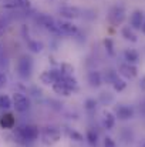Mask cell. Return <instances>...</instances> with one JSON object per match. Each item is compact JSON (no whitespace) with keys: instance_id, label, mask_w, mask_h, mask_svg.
I'll list each match as a JSON object with an SVG mask.
<instances>
[{"instance_id":"cell-23","label":"cell","mask_w":145,"mask_h":147,"mask_svg":"<svg viewBox=\"0 0 145 147\" xmlns=\"http://www.w3.org/2000/svg\"><path fill=\"white\" fill-rule=\"evenodd\" d=\"M112 87H114V90L115 92H122V90H125V87H127V82L125 80H122V79H117L114 83H112Z\"/></svg>"},{"instance_id":"cell-1","label":"cell","mask_w":145,"mask_h":147,"mask_svg":"<svg viewBox=\"0 0 145 147\" xmlns=\"http://www.w3.org/2000/svg\"><path fill=\"white\" fill-rule=\"evenodd\" d=\"M40 136V130L36 124H24L19 126L14 130V140L19 144H27L37 140Z\"/></svg>"},{"instance_id":"cell-10","label":"cell","mask_w":145,"mask_h":147,"mask_svg":"<svg viewBox=\"0 0 145 147\" xmlns=\"http://www.w3.org/2000/svg\"><path fill=\"white\" fill-rule=\"evenodd\" d=\"M14 124H16V119H14V116L11 113L6 111V113L0 114V126H1V129L11 130V129H14Z\"/></svg>"},{"instance_id":"cell-8","label":"cell","mask_w":145,"mask_h":147,"mask_svg":"<svg viewBox=\"0 0 145 147\" xmlns=\"http://www.w3.org/2000/svg\"><path fill=\"white\" fill-rule=\"evenodd\" d=\"M60 16L67 19V20H74V19H78L81 11L78 7H74V6H64V7H60L58 10Z\"/></svg>"},{"instance_id":"cell-28","label":"cell","mask_w":145,"mask_h":147,"mask_svg":"<svg viewBox=\"0 0 145 147\" xmlns=\"http://www.w3.org/2000/svg\"><path fill=\"white\" fill-rule=\"evenodd\" d=\"M104 47L105 50L108 51V54H111V56H114V43H112V40L110 39V37H105L104 39Z\"/></svg>"},{"instance_id":"cell-12","label":"cell","mask_w":145,"mask_h":147,"mask_svg":"<svg viewBox=\"0 0 145 147\" xmlns=\"http://www.w3.org/2000/svg\"><path fill=\"white\" fill-rule=\"evenodd\" d=\"M87 80H88V83H90L91 87L97 89V87H100L102 84V74L98 70H91V71H88Z\"/></svg>"},{"instance_id":"cell-20","label":"cell","mask_w":145,"mask_h":147,"mask_svg":"<svg viewBox=\"0 0 145 147\" xmlns=\"http://www.w3.org/2000/svg\"><path fill=\"white\" fill-rule=\"evenodd\" d=\"M121 33H122V36H124V39H127V40H130V42H137L138 39H137V34L132 32V29L130 27V26H125V27H122V30H121Z\"/></svg>"},{"instance_id":"cell-36","label":"cell","mask_w":145,"mask_h":147,"mask_svg":"<svg viewBox=\"0 0 145 147\" xmlns=\"http://www.w3.org/2000/svg\"><path fill=\"white\" fill-rule=\"evenodd\" d=\"M0 49H1V45H0Z\"/></svg>"},{"instance_id":"cell-7","label":"cell","mask_w":145,"mask_h":147,"mask_svg":"<svg viewBox=\"0 0 145 147\" xmlns=\"http://www.w3.org/2000/svg\"><path fill=\"white\" fill-rule=\"evenodd\" d=\"M61 139V131L55 127H46L43 130V140L46 144H54Z\"/></svg>"},{"instance_id":"cell-33","label":"cell","mask_w":145,"mask_h":147,"mask_svg":"<svg viewBox=\"0 0 145 147\" xmlns=\"http://www.w3.org/2000/svg\"><path fill=\"white\" fill-rule=\"evenodd\" d=\"M140 87H141L142 92H145V76H142L141 80H140Z\"/></svg>"},{"instance_id":"cell-18","label":"cell","mask_w":145,"mask_h":147,"mask_svg":"<svg viewBox=\"0 0 145 147\" xmlns=\"http://www.w3.org/2000/svg\"><path fill=\"white\" fill-rule=\"evenodd\" d=\"M124 57H125L127 63H130V64H134V63H137V61H138V59H140V54H138V51H135V50L127 49L125 51H124Z\"/></svg>"},{"instance_id":"cell-13","label":"cell","mask_w":145,"mask_h":147,"mask_svg":"<svg viewBox=\"0 0 145 147\" xmlns=\"http://www.w3.org/2000/svg\"><path fill=\"white\" fill-rule=\"evenodd\" d=\"M120 73H121L124 77H127V79H132V77H135V76H137L138 70H137V67H135L134 64L124 63V64H121V66H120Z\"/></svg>"},{"instance_id":"cell-31","label":"cell","mask_w":145,"mask_h":147,"mask_svg":"<svg viewBox=\"0 0 145 147\" xmlns=\"http://www.w3.org/2000/svg\"><path fill=\"white\" fill-rule=\"evenodd\" d=\"M3 7H7V9L17 7V4H16V0H6V1H3Z\"/></svg>"},{"instance_id":"cell-30","label":"cell","mask_w":145,"mask_h":147,"mask_svg":"<svg viewBox=\"0 0 145 147\" xmlns=\"http://www.w3.org/2000/svg\"><path fill=\"white\" fill-rule=\"evenodd\" d=\"M104 147H117V144L111 137H105L104 139Z\"/></svg>"},{"instance_id":"cell-34","label":"cell","mask_w":145,"mask_h":147,"mask_svg":"<svg viewBox=\"0 0 145 147\" xmlns=\"http://www.w3.org/2000/svg\"><path fill=\"white\" fill-rule=\"evenodd\" d=\"M3 32H4V23L0 20V34H3Z\"/></svg>"},{"instance_id":"cell-4","label":"cell","mask_w":145,"mask_h":147,"mask_svg":"<svg viewBox=\"0 0 145 147\" xmlns=\"http://www.w3.org/2000/svg\"><path fill=\"white\" fill-rule=\"evenodd\" d=\"M125 20V10H124V7H121V6H114V7H111V10H110V13H108V22L112 24V26H120V24H122V22Z\"/></svg>"},{"instance_id":"cell-19","label":"cell","mask_w":145,"mask_h":147,"mask_svg":"<svg viewBox=\"0 0 145 147\" xmlns=\"http://www.w3.org/2000/svg\"><path fill=\"white\" fill-rule=\"evenodd\" d=\"M86 140L88 142L90 146H97L98 144V134L94 129H88L86 133Z\"/></svg>"},{"instance_id":"cell-25","label":"cell","mask_w":145,"mask_h":147,"mask_svg":"<svg viewBox=\"0 0 145 147\" xmlns=\"http://www.w3.org/2000/svg\"><path fill=\"white\" fill-rule=\"evenodd\" d=\"M68 137L71 139V140H74V142H84V136L80 133V131H77V130H68Z\"/></svg>"},{"instance_id":"cell-15","label":"cell","mask_w":145,"mask_h":147,"mask_svg":"<svg viewBox=\"0 0 145 147\" xmlns=\"http://www.w3.org/2000/svg\"><path fill=\"white\" fill-rule=\"evenodd\" d=\"M58 82H61L70 92H76L78 89V83H77V79L74 76H61V79Z\"/></svg>"},{"instance_id":"cell-27","label":"cell","mask_w":145,"mask_h":147,"mask_svg":"<svg viewBox=\"0 0 145 147\" xmlns=\"http://www.w3.org/2000/svg\"><path fill=\"white\" fill-rule=\"evenodd\" d=\"M117 79H118L117 71H114V70H107L105 71V82L107 83H114Z\"/></svg>"},{"instance_id":"cell-6","label":"cell","mask_w":145,"mask_h":147,"mask_svg":"<svg viewBox=\"0 0 145 147\" xmlns=\"http://www.w3.org/2000/svg\"><path fill=\"white\" fill-rule=\"evenodd\" d=\"M61 73L60 70H55V69H51V70H46L40 74V82L44 84V86H53L55 82H58L61 79Z\"/></svg>"},{"instance_id":"cell-17","label":"cell","mask_w":145,"mask_h":147,"mask_svg":"<svg viewBox=\"0 0 145 147\" xmlns=\"http://www.w3.org/2000/svg\"><path fill=\"white\" fill-rule=\"evenodd\" d=\"M51 87H53L54 93H55V94H58V96L68 97V96L71 94V92H70V90H68V89H67V87H65V86H64L61 82H55V83H54Z\"/></svg>"},{"instance_id":"cell-22","label":"cell","mask_w":145,"mask_h":147,"mask_svg":"<svg viewBox=\"0 0 145 147\" xmlns=\"http://www.w3.org/2000/svg\"><path fill=\"white\" fill-rule=\"evenodd\" d=\"M58 70L63 76H73V73H74V67L70 63H61Z\"/></svg>"},{"instance_id":"cell-11","label":"cell","mask_w":145,"mask_h":147,"mask_svg":"<svg viewBox=\"0 0 145 147\" xmlns=\"http://www.w3.org/2000/svg\"><path fill=\"white\" fill-rule=\"evenodd\" d=\"M58 27H60V33L65 36H76L78 33V27L70 22H60Z\"/></svg>"},{"instance_id":"cell-3","label":"cell","mask_w":145,"mask_h":147,"mask_svg":"<svg viewBox=\"0 0 145 147\" xmlns=\"http://www.w3.org/2000/svg\"><path fill=\"white\" fill-rule=\"evenodd\" d=\"M31 70H33V61H31V59L29 56H21L20 60L17 61V71H19L20 77H23V79L30 77Z\"/></svg>"},{"instance_id":"cell-29","label":"cell","mask_w":145,"mask_h":147,"mask_svg":"<svg viewBox=\"0 0 145 147\" xmlns=\"http://www.w3.org/2000/svg\"><path fill=\"white\" fill-rule=\"evenodd\" d=\"M16 4H17V7L29 9L30 7V0H16Z\"/></svg>"},{"instance_id":"cell-37","label":"cell","mask_w":145,"mask_h":147,"mask_svg":"<svg viewBox=\"0 0 145 147\" xmlns=\"http://www.w3.org/2000/svg\"><path fill=\"white\" fill-rule=\"evenodd\" d=\"M142 147H145V144H144V146H142Z\"/></svg>"},{"instance_id":"cell-5","label":"cell","mask_w":145,"mask_h":147,"mask_svg":"<svg viewBox=\"0 0 145 147\" xmlns=\"http://www.w3.org/2000/svg\"><path fill=\"white\" fill-rule=\"evenodd\" d=\"M37 22H39L44 29H47L48 32H51V33H54V34H61V33H60L58 23H57L53 17H50L48 14H40V16L37 17Z\"/></svg>"},{"instance_id":"cell-26","label":"cell","mask_w":145,"mask_h":147,"mask_svg":"<svg viewBox=\"0 0 145 147\" xmlns=\"http://www.w3.org/2000/svg\"><path fill=\"white\" fill-rule=\"evenodd\" d=\"M29 47H30L31 51H34V53H40V51L43 50V43L36 42V40H30V42H29Z\"/></svg>"},{"instance_id":"cell-2","label":"cell","mask_w":145,"mask_h":147,"mask_svg":"<svg viewBox=\"0 0 145 147\" xmlns=\"http://www.w3.org/2000/svg\"><path fill=\"white\" fill-rule=\"evenodd\" d=\"M13 107L16 109V111H19V113H24V111H27L29 109H30V100L29 97L24 94V93H21V92H16L14 94H13Z\"/></svg>"},{"instance_id":"cell-32","label":"cell","mask_w":145,"mask_h":147,"mask_svg":"<svg viewBox=\"0 0 145 147\" xmlns=\"http://www.w3.org/2000/svg\"><path fill=\"white\" fill-rule=\"evenodd\" d=\"M6 84H7V77H6V74H4V73H1V71H0V89H1V87H4Z\"/></svg>"},{"instance_id":"cell-9","label":"cell","mask_w":145,"mask_h":147,"mask_svg":"<svg viewBox=\"0 0 145 147\" xmlns=\"http://www.w3.org/2000/svg\"><path fill=\"white\" fill-rule=\"evenodd\" d=\"M115 117H118L120 120H130L134 117V109L130 106L120 104L115 107Z\"/></svg>"},{"instance_id":"cell-21","label":"cell","mask_w":145,"mask_h":147,"mask_svg":"<svg viewBox=\"0 0 145 147\" xmlns=\"http://www.w3.org/2000/svg\"><path fill=\"white\" fill-rule=\"evenodd\" d=\"M10 107H13V100L7 94H0V109L1 110H9Z\"/></svg>"},{"instance_id":"cell-16","label":"cell","mask_w":145,"mask_h":147,"mask_svg":"<svg viewBox=\"0 0 145 147\" xmlns=\"http://www.w3.org/2000/svg\"><path fill=\"white\" fill-rule=\"evenodd\" d=\"M115 114H112L111 111H104V116H102V124L107 130H111L114 129L115 126Z\"/></svg>"},{"instance_id":"cell-35","label":"cell","mask_w":145,"mask_h":147,"mask_svg":"<svg viewBox=\"0 0 145 147\" xmlns=\"http://www.w3.org/2000/svg\"><path fill=\"white\" fill-rule=\"evenodd\" d=\"M141 32L145 34V20H144V23H142V26H141Z\"/></svg>"},{"instance_id":"cell-24","label":"cell","mask_w":145,"mask_h":147,"mask_svg":"<svg viewBox=\"0 0 145 147\" xmlns=\"http://www.w3.org/2000/svg\"><path fill=\"white\" fill-rule=\"evenodd\" d=\"M84 109L87 111H96L97 110V100L96 98H87L84 101Z\"/></svg>"},{"instance_id":"cell-14","label":"cell","mask_w":145,"mask_h":147,"mask_svg":"<svg viewBox=\"0 0 145 147\" xmlns=\"http://www.w3.org/2000/svg\"><path fill=\"white\" fill-rule=\"evenodd\" d=\"M130 23H131V29H141L144 23V13L141 10H135L130 17Z\"/></svg>"}]
</instances>
